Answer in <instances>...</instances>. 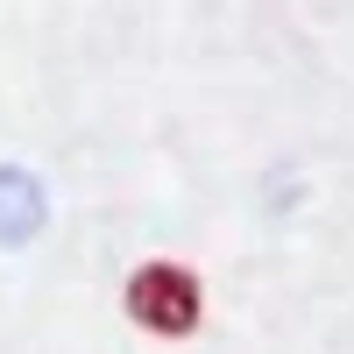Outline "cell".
<instances>
[{
	"label": "cell",
	"instance_id": "6da1fadb",
	"mask_svg": "<svg viewBox=\"0 0 354 354\" xmlns=\"http://www.w3.org/2000/svg\"><path fill=\"white\" fill-rule=\"evenodd\" d=\"M121 298H128V319L142 333H156V340H185L205 319V283L185 270V262H142Z\"/></svg>",
	"mask_w": 354,
	"mask_h": 354
},
{
	"label": "cell",
	"instance_id": "7a4b0ae2",
	"mask_svg": "<svg viewBox=\"0 0 354 354\" xmlns=\"http://www.w3.org/2000/svg\"><path fill=\"white\" fill-rule=\"evenodd\" d=\"M43 213H50V205H43V185H36L28 170L0 163V241H8V248H21L28 234L43 227Z\"/></svg>",
	"mask_w": 354,
	"mask_h": 354
}]
</instances>
